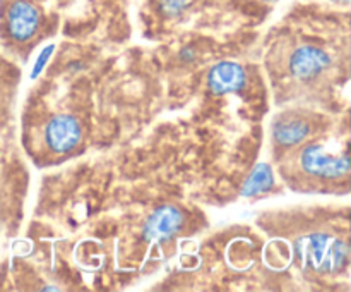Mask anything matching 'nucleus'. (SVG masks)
Returning <instances> with one entry per match:
<instances>
[{
	"instance_id": "1",
	"label": "nucleus",
	"mask_w": 351,
	"mask_h": 292,
	"mask_svg": "<svg viewBox=\"0 0 351 292\" xmlns=\"http://www.w3.org/2000/svg\"><path fill=\"white\" fill-rule=\"evenodd\" d=\"M300 164L307 174L319 175V177H341L350 170V158L348 155L343 157H331V155L324 153L319 144H312L302 151Z\"/></svg>"
},
{
	"instance_id": "2",
	"label": "nucleus",
	"mask_w": 351,
	"mask_h": 292,
	"mask_svg": "<svg viewBox=\"0 0 351 292\" xmlns=\"http://www.w3.org/2000/svg\"><path fill=\"white\" fill-rule=\"evenodd\" d=\"M40 14L27 0H14L5 12V26L10 36L17 41H26L36 33Z\"/></svg>"
},
{
	"instance_id": "3",
	"label": "nucleus",
	"mask_w": 351,
	"mask_h": 292,
	"mask_svg": "<svg viewBox=\"0 0 351 292\" xmlns=\"http://www.w3.org/2000/svg\"><path fill=\"white\" fill-rule=\"evenodd\" d=\"M45 139L55 153H67L72 148L77 146L81 139V127L74 117L58 115L51 119L47 126Z\"/></svg>"
},
{
	"instance_id": "4",
	"label": "nucleus",
	"mask_w": 351,
	"mask_h": 292,
	"mask_svg": "<svg viewBox=\"0 0 351 292\" xmlns=\"http://www.w3.org/2000/svg\"><path fill=\"white\" fill-rule=\"evenodd\" d=\"M184 223V215L175 206H161L154 210L153 215L147 218L144 227V237L147 240H165L170 239L175 232H178Z\"/></svg>"
},
{
	"instance_id": "5",
	"label": "nucleus",
	"mask_w": 351,
	"mask_h": 292,
	"mask_svg": "<svg viewBox=\"0 0 351 292\" xmlns=\"http://www.w3.org/2000/svg\"><path fill=\"white\" fill-rule=\"evenodd\" d=\"M245 71L235 62H221L208 74V86L215 95L239 91L245 86Z\"/></svg>"
},
{
	"instance_id": "6",
	"label": "nucleus",
	"mask_w": 351,
	"mask_h": 292,
	"mask_svg": "<svg viewBox=\"0 0 351 292\" xmlns=\"http://www.w3.org/2000/svg\"><path fill=\"white\" fill-rule=\"evenodd\" d=\"M331 64V58L326 52L315 47H302L291 55L290 71L291 74L300 79H308L317 76Z\"/></svg>"
},
{
	"instance_id": "7",
	"label": "nucleus",
	"mask_w": 351,
	"mask_h": 292,
	"mask_svg": "<svg viewBox=\"0 0 351 292\" xmlns=\"http://www.w3.org/2000/svg\"><path fill=\"white\" fill-rule=\"evenodd\" d=\"M329 246H331V243H329L328 236L314 234V236L298 239V243L295 244V253H297V258L302 261L304 267L315 268V270H324Z\"/></svg>"
},
{
	"instance_id": "8",
	"label": "nucleus",
	"mask_w": 351,
	"mask_h": 292,
	"mask_svg": "<svg viewBox=\"0 0 351 292\" xmlns=\"http://www.w3.org/2000/svg\"><path fill=\"white\" fill-rule=\"evenodd\" d=\"M308 136V126L304 120H285L278 122L274 127V137L280 144L285 146H293V144L302 143Z\"/></svg>"
},
{
	"instance_id": "9",
	"label": "nucleus",
	"mask_w": 351,
	"mask_h": 292,
	"mask_svg": "<svg viewBox=\"0 0 351 292\" xmlns=\"http://www.w3.org/2000/svg\"><path fill=\"white\" fill-rule=\"evenodd\" d=\"M273 172H271V167L266 164H259L254 172L250 174V177L247 179L245 186L242 189L243 196H257L261 192L267 191V189L273 186Z\"/></svg>"
},
{
	"instance_id": "10",
	"label": "nucleus",
	"mask_w": 351,
	"mask_h": 292,
	"mask_svg": "<svg viewBox=\"0 0 351 292\" xmlns=\"http://www.w3.org/2000/svg\"><path fill=\"white\" fill-rule=\"evenodd\" d=\"M348 261V246L343 240H332L326 256L324 268L328 270H341Z\"/></svg>"
},
{
	"instance_id": "11",
	"label": "nucleus",
	"mask_w": 351,
	"mask_h": 292,
	"mask_svg": "<svg viewBox=\"0 0 351 292\" xmlns=\"http://www.w3.org/2000/svg\"><path fill=\"white\" fill-rule=\"evenodd\" d=\"M189 3H191V0H160V9L165 16L175 17L184 12Z\"/></svg>"
},
{
	"instance_id": "12",
	"label": "nucleus",
	"mask_w": 351,
	"mask_h": 292,
	"mask_svg": "<svg viewBox=\"0 0 351 292\" xmlns=\"http://www.w3.org/2000/svg\"><path fill=\"white\" fill-rule=\"evenodd\" d=\"M51 54H53V47H51V45H50V47L45 48L43 54H41L40 58H38L36 65H34V69H33V74H31V76H33V78H36V76L40 74L41 69L45 67V64H47V60H48V58H50Z\"/></svg>"
},
{
	"instance_id": "13",
	"label": "nucleus",
	"mask_w": 351,
	"mask_h": 292,
	"mask_svg": "<svg viewBox=\"0 0 351 292\" xmlns=\"http://www.w3.org/2000/svg\"><path fill=\"white\" fill-rule=\"evenodd\" d=\"M343 2H348V0H343Z\"/></svg>"
}]
</instances>
